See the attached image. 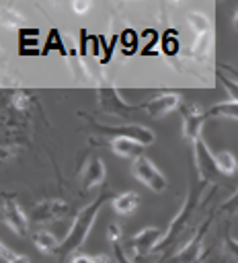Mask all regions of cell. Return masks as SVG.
Wrapping results in <instances>:
<instances>
[{
  "label": "cell",
  "mask_w": 238,
  "mask_h": 263,
  "mask_svg": "<svg viewBox=\"0 0 238 263\" xmlns=\"http://www.w3.org/2000/svg\"><path fill=\"white\" fill-rule=\"evenodd\" d=\"M135 41H137V37H135V33H133L131 29H125V31L121 33V43L125 45V49H131V47L135 45Z\"/></svg>",
  "instance_id": "484cf974"
},
{
  "label": "cell",
  "mask_w": 238,
  "mask_h": 263,
  "mask_svg": "<svg viewBox=\"0 0 238 263\" xmlns=\"http://www.w3.org/2000/svg\"><path fill=\"white\" fill-rule=\"evenodd\" d=\"M111 205H113V210H115L117 214L127 216V214H131V212L140 205V195H137L135 191L119 193V195H115V197L111 199Z\"/></svg>",
  "instance_id": "2e32d148"
},
{
  "label": "cell",
  "mask_w": 238,
  "mask_h": 263,
  "mask_svg": "<svg viewBox=\"0 0 238 263\" xmlns=\"http://www.w3.org/2000/svg\"><path fill=\"white\" fill-rule=\"evenodd\" d=\"M113 197H115V195H113L111 191H103L96 199H92L90 203H86V205L76 214V218H74V222H72V226H70V232H68L66 238L62 240L60 251H57V255H60L62 261H64L70 253H76V251L82 247V242L86 240V236L90 234V230H92V226H94V220H96V216H98V210L105 205L107 199H113Z\"/></svg>",
  "instance_id": "6da1fadb"
},
{
  "label": "cell",
  "mask_w": 238,
  "mask_h": 263,
  "mask_svg": "<svg viewBox=\"0 0 238 263\" xmlns=\"http://www.w3.org/2000/svg\"><path fill=\"white\" fill-rule=\"evenodd\" d=\"M162 236H164V232L160 228H156V226H148V228L140 230L135 236L129 238V251H131V255H135V257H148L150 253H154V249L162 240Z\"/></svg>",
  "instance_id": "30bf717a"
},
{
  "label": "cell",
  "mask_w": 238,
  "mask_h": 263,
  "mask_svg": "<svg viewBox=\"0 0 238 263\" xmlns=\"http://www.w3.org/2000/svg\"><path fill=\"white\" fill-rule=\"evenodd\" d=\"M207 117H222V119H236L238 121V103L224 101L207 109Z\"/></svg>",
  "instance_id": "ac0fdd59"
},
{
  "label": "cell",
  "mask_w": 238,
  "mask_h": 263,
  "mask_svg": "<svg viewBox=\"0 0 238 263\" xmlns=\"http://www.w3.org/2000/svg\"><path fill=\"white\" fill-rule=\"evenodd\" d=\"M72 263H94V259H92V255H84V253H78V255L72 259Z\"/></svg>",
  "instance_id": "f1b7e54d"
},
{
  "label": "cell",
  "mask_w": 238,
  "mask_h": 263,
  "mask_svg": "<svg viewBox=\"0 0 238 263\" xmlns=\"http://www.w3.org/2000/svg\"><path fill=\"white\" fill-rule=\"evenodd\" d=\"M96 99H98V107L101 111L109 113V115H115V117H129L133 111H140L144 109V105H127L119 90L115 86H103V88H96Z\"/></svg>",
  "instance_id": "5b68a950"
},
{
  "label": "cell",
  "mask_w": 238,
  "mask_h": 263,
  "mask_svg": "<svg viewBox=\"0 0 238 263\" xmlns=\"http://www.w3.org/2000/svg\"><path fill=\"white\" fill-rule=\"evenodd\" d=\"M193 158H195V168H197V177L205 183H215L217 177L222 175L220 168H217V162H215V156L213 152L209 150L207 142L203 136H199L195 142H193Z\"/></svg>",
  "instance_id": "277c9868"
},
{
  "label": "cell",
  "mask_w": 238,
  "mask_h": 263,
  "mask_svg": "<svg viewBox=\"0 0 238 263\" xmlns=\"http://www.w3.org/2000/svg\"><path fill=\"white\" fill-rule=\"evenodd\" d=\"M220 212H224V214H230V216H236L238 214V189L220 205Z\"/></svg>",
  "instance_id": "603a6c76"
},
{
  "label": "cell",
  "mask_w": 238,
  "mask_h": 263,
  "mask_svg": "<svg viewBox=\"0 0 238 263\" xmlns=\"http://www.w3.org/2000/svg\"><path fill=\"white\" fill-rule=\"evenodd\" d=\"M2 224L18 236H25L29 232V218L12 195H2Z\"/></svg>",
  "instance_id": "9c48e42d"
},
{
  "label": "cell",
  "mask_w": 238,
  "mask_h": 263,
  "mask_svg": "<svg viewBox=\"0 0 238 263\" xmlns=\"http://www.w3.org/2000/svg\"><path fill=\"white\" fill-rule=\"evenodd\" d=\"M187 23H189V27H191L193 33H195V39L209 37L211 23H209V18H207L203 12H199V10H191V12L187 14Z\"/></svg>",
  "instance_id": "e0dca14e"
},
{
  "label": "cell",
  "mask_w": 238,
  "mask_h": 263,
  "mask_svg": "<svg viewBox=\"0 0 238 263\" xmlns=\"http://www.w3.org/2000/svg\"><path fill=\"white\" fill-rule=\"evenodd\" d=\"M203 187H205V181H201V179H197V181H193V183L189 185V193H187V197H185L181 210H179L176 216L172 218L168 230L164 232L162 240L156 245L154 253H162V251H166L170 245L176 242V238L181 236V232H185L187 222L191 220V216H193L195 210L199 208V201H201V195H203Z\"/></svg>",
  "instance_id": "7a4b0ae2"
},
{
  "label": "cell",
  "mask_w": 238,
  "mask_h": 263,
  "mask_svg": "<svg viewBox=\"0 0 238 263\" xmlns=\"http://www.w3.org/2000/svg\"><path fill=\"white\" fill-rule=\"evenodd\" d=\"M211 222H213V216H207V218H205V222H203V224L195 230V234L189 238V242H187L183 249L174 251L172 255L164 257L160 263H197V261H199V257H201V249H203L205 232L209 230Z\"/></svg>",
  "instance_id": "3957f363"
},
{
  "label": "cell",
  "mask_w": 238,
  "mask_h": 263,
  "mask_svg": "<svg viewBox=\"0 0 238 263\" xmlns=\"http://www.w3.org/2000/svg\"><path fill=\"white\" fill-rule=\"evenodd\" d=\"M131 175H133L140 183H144L148 189H152V191H156V193H162V191L166 189V177L158 171V166H156L146 154L131 162Z\"/></svg>",
  "instance_id": "8992f818"
},
{
  "label": "cell",
  "mask_w": 238,
  "mask_h": 263,
  "mask_svg": "<svg viewBox=\"0 0 238 263\" xmlns=\"http://www.w3.org/2000/svg\"><path fill=\"white\" fill-rule=\"evenodd\" d=\"M31 240H33V245H35L41 253H45V255H57L60 245H62V240H60L55 234H51L49 230H37V232H33Z\"/></svg>",
  "instance_id": "9a60e30c"
},
{
  "label": "cell",
  "mask_w": 238,
  "mask_h": 263,
  "mask_svg": "<svg viewBox=\"0 0 238 263\" xmlns=\"http://www.w3.org/2000/svg\"><path fill=\"white\" fill-rule=\"evenodd\" d=\"M23 14L18 12V10H14L12 6H2V25L6 27V29H18L21 25H23Z\"/></svg>",
  "instance_id": "ffe728a7"
},
{
  "label": "cell",
  "mask_w": 238,
  "mask_h": 263,
  "mask_svg": "<svg viewBox=\"0 0 238 263\" xmlns=\"http://www.w3.org/2000/svg\"><path fill=\"white\" fill-rule=\"evenodd\" d=\"M234 23H236V27H238V8H236V14H234Z\"/></svg>",
  "instance_id": "1f68e13d"
},
{
  "label": "cell",
  "mask_w": 238,
  "mask_h": 263,
  "mask_svg": "<svg viewBox=\"0 0 238 263\" xmlns=\"http://www.w3.org/2000/svg\"><path fill=\"white\" fill-rule=\"evenodd\" d=\"M107 236H109L111 242L121 240V228H119L117 224H109V228H107Z\"/></svg>",
  "instance_id": "4316f807"
},
{
  "label": "cell",
  "mask_w": 238,
  "mask_h": 263,
  "mask_svg": "<svg viewBox=\"0 0 238 263\" xmlns=\"http://www.w3.org/2000/svg\"><path fill=\"white\" fill-rule=\"evenodd\" d=\"M103 181H105V162H103L98 156H92V158L86 162V166H84V171H82V175H80L82 189H84V191H90L92 187L101 185Z\"/></svg>",
  "instance_id": "4fadbf2b"
},
{
  "label": "cell",
  "mask_w": 238,
  "mask_h": 263,
  "mask_svg": "<svg viewBox=\"0 0 238 263\" xmlns=\"http://www.w3.org/2000/svg\"><path fill=\"white\" fill-rule=\"evenodd\" d=\"M92 259H94V263H111V257H107V255H92Z\"/></svg>",
  "instance_id": "f546056e"
},
{
  "label": "cell",
  "mask_w": 238,
  "mask_h": 263,
  "mask_svg": "<svg viewBox=\"0 0 238 263\" xmlns=\"http://www.w3.org/2000/svg\"><path fill=\"white\" fill-rule=\"evenodd\" d=\"M224 251H226L230 263H238V238H234L232 234H226L224 236Z\"/></svg>",
  "instance_id": "7402d4cb"
},
{
  "label": "cell",
  "mask_w": 238,
  "mask_h": 263,
  "mask_svg": "<svg viewBox=\"0 0 238 263\" xmlns=\"http://www.w3.org/2000/svg\"><path fill=\"white\" fill-rule=\"evenodd\" d=\"M8 263H31V261H29L25 255H14V257H12Z\"/></svg>",
  "instance_id": "4dcf8cb0"
},
{
  "label": "cell",
  "mask_w": 238,
  "mask_h": 263,
  "mask_svg": "<svg viewBox=\"0 0 238 263\" xmlns=\"http://www.w3.org/2000/svg\"><path fill=\"white\" fill-rule=\"evenodd\" d=\"M166 37H164V53H176V49H179V45H176V39H174V33L170 31H166L164 33Z\"/></svg>",
  "instance_id": "d4e9b609"
},
{
  "label": "cell",
  "mask_w": 238,
  "mask_h": 263,
  "mask_svg": "<svg viewBox=\"0 0 238 263\" xmlns=\"http://www.w3.org/2000/svg\"><path fill=\"white\" fill-rule=\"evenodd\" d=\"M111 247H113V257H115V263H133V261L127 257V253H125V249L121 247V242H119V240L111 242Z\"/></svg>",
  "instance_id": "cb8c5ba5"
},
{
  "label": "cell",
  "mask_w": 238,
  "mask_h": 263,
  "mask_svg": "<svg viewBox=\"0 0 238 263\" xmlns=\"http://www.w3.org/2000/svg\"><path fill=\"white\" fill-rule=\"evenodd\" d=\"M213 156H215V162H217V168L222 175H234L238 171V160L230 150L213 152Z\"/></svg>",
  "instance_id": "d6986e66"
},
{
  "label": "cell",
  "mask_w": 238,
  "mask_h": 263,
  "mask_svg": "<svg viewBox=\"0 0 238 263\" xmlns=\"http://www.w3.org/2000/svg\"><path fill=\"white\" fill-rule=\"evenodd\" d=\"M90 8V2H72V10L76 12V14H82V12H86Z\"/></svg>",
  "instance_id": "83f0119b"
},
{
  "label": "cell",
  "mask_w": 238,
  "mask_h": 263,
  "mask_svg": "<svg viewBox=\"0 0 238 263\" xmlns=\"http://www.w3.org/2000/svg\"><path fill=\"white\" fill-rule=\"evenodd\" d=\"M111 150L121 158L137 160L140 156H144L146 146L142 142H137V140H131V138H113L111 140Z\"/></svg>",
  "instance_id": "5bb4252c"
},
{
  "label": "cell",
  "mask_w": 238,
  "mask_h": 263,
  "mask_svg": "<svg viewBox=\"0 0 238 263\" xmlns=\"http://www.w3.org/2000/svg\"><path fill=\"white\" fill-rule=\"evenodd\" d=\"M179 103H181V92H176V90H164V92L156 95L154 99H150V101H146L142 105H144V111L148 115H152V117H164L166 113L174 111L179 107Z\"/></svg>",
  "instance_id": "7c38bea8"
},
{
  "label": "cell",
  "mask_w": 238,
  "mask_h": 263,
  "mask_svg": "<svg viewBox=\"0 0 238 263\" xmlns=\"http://www.w3.org/2000/svg\"><path fill=\"white\" fill-rule=\"evenodd\" d=\"M217 80H220V82L224 84V88L228 90L230 101H236V103H238V80H234L232 76H228L224 70L217 72Z\"/></svg>",
  "instance_id": "44dd1931"
},
{
  "label": "cell",
  "mask_w": 238,
  "mask_h": 263,
  "mask_svg": "<svg viewBox=\"0 0 238 263\" xmlns=\"http://www.w3.org/2000/svg\"><path fill=\"white\" fill-rule=\"evenodd\" d=\"M70 212V203L62 197H49L39 201L37 205H33L31 210V220L35 224H45V222H53V220H62L66 214Z\"/></svg>",
  "instance_id": "ba28073f"
},
{
  "label": "cell",
  "mask_w": 238,
  "mask_h": 263,
  "mask_svg": "<svg viewBox=\"0 0 238 263\" xmlns=\"http://www.w3.org/2000/svg\"><path fill=\"white\" fill-rule=\"evenodd\" d=\"M92 123V127L101 134V136H109L111 140L113 138H131V140H137V142H142L144 146H148V144H154V134H152V129H148V127H144V125H121V127H113V125H101V123H96V121H90Z\"/></svg>",
  "instance_id": "52a82bcc"
},
{
  "label": "cell",
  "mask_w": 238,
  "mask_h": 263,
  "mask_svg": "<svg viewBox=\"0 0 238 263\" xmlns=\"http://www.w3.org/2000/svg\"><path fill=\"white\" fill-rule=\"evenodd\" d=\"M183 115V136L187 142H195L199 136H203V123L207 119V111H201L197 105H185L181 109Z\"/></svg>",
  "instance_id": "8fae6325"
}]
</instances>
